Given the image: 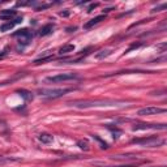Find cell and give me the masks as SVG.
<instances>
[{
  "label": "cell",
  "instance_id": "1",
  "mask_svg": "<svg viewBox=\"0 0 167 167\" xmlns=\"http://www.w3.org/2000/svg\"><path fill=\"white\" fill-rule=\"evenodd\" d=\"M75 108H94V107H120L124 106V101H114V99H85V101H75L69 103Z\"/></svg>",
  "mask_w": 167,
  "mask_h": 167
},
{
  "label": "cell",
  "instance_id": "2",
  "mask_svg": "<svg viewBox=\"0 0 167 167\" xmlns=\"http://www.w3.org/2000/svg\"><path fill=\"white\" fill-rule=\"evenodd\" d=\"M165 140L158 136H150V137H144V138H135L132 140V144L140 146H145V148H158L165 145Z\"/></svg>",
  "mask_w": 167,
  "mask_h": 167
},
{
  "label": "cell",
  "instance_id": "3",
  "mask_svg": "<svg viewBox=\"0 0 167 167\" xmlns=\"http://www.w3.org/2000/svg\"><path fill=\"white\" fill-rule=\"evenodd\" d=\"M72 92V89H39L38 94L42 98H48V99H55L59 97H63L64 94Z\"/></svg>",
  "mask_w": 167,
  "mask_h": 167
},
{
  "label": "cell",
  "instance_id": "4",
  "mask_svg": "<svg viewBox=\"0 0 167 167\" xmlns=\"http://www.w3.org/2000/svg\"><path fill=\"white\" fill-rule=\"evenodd\" d=\"M76 79H79V77H77V75H75V73H60V75L46 77V79H44V82H47V84H59V82H64V81L76 80Z\"/></svg>",
  "mask_w": 167,
  "mask_h": 167
},
{
  "label": "cell",
  "instance_id": "5",
  "mask_svg": "<svg viewBox=\"0 0 167 167\" xmlns=\"http://www.w3.org/2000/svg\"><path fill=\"white\" fill-rule=\"evenodd\" d=\"M149 129H157V131H166L167 125L166 124H136L132 128L133 132H138V131H149Z\"/></svg>",
  "mask_w": 167,
  "mask_h": 167
},
{
  "label": "cell",
  "instance_id": "6",
  "mask_svg": "<svg viewBox=\"0 0 167 167\" xmlns=\"http://www.w3.org/2000/svg\"><path fill=\"white\" fill-rule=\"evenodd\" d=\"M166 108L162 107H154V106H149V107H144L137 111L138 116H150V115H157V114H165Z\"/></svg>",
  "mask_w": 167,
  "mask_h": 167
},
{
  "label": "cell",
  "instance_id": "7",
  "mask_svg": "<svg viewBox=\"0 0 167 167\" xmlns=\"http://www.w3.org/2000/svg\"><path fill=\"white\" fill-rule=\"evenodd\" d=\"M13 37H18L20 38V44L22 43L24 46H27V44L31 42L33 34L27 29H22V30H18V31L13 33Z\"/></svg>",
  "mask_w": 167,
  "mask_h": 167
},
{
  "label": "cell",
  "instance_id": "8",
  "mask_svg": "<svg viewBox=\"0 0 167 167\" xmlns=\"http://www.w3.org/2000/svg\"><path fill=\"white\" fill-rule=\"evenodd\" d=\"M104 18H106V14H101V16H97V17H94V18H92L89 22H86L85 25H84V29H90L92 26H94V25H97V24H99L101 21H104Z\"/></svg>",
  "mask_w": 167,
  "mask_h": 167
},
{
  "label": "cell",
  "instance_id": "9",
  "mask_svg": "<svg viewBox=\"0 0 167 167\" xmlns=\"http://www.w3.org/2000/svg\"><path fill=\"white\" fill-rule=\"evenodd\" d=\"M50 60H52V55H51V52H50V51H46L43 55H41L38 59H35L33 63H34L35 65H38V64H43L46 62H50Z\"/></svg>",
  "mask_w": 167,
  "mask_h": 167
},
{
  "label": "cell",
  "instance_id": "10",
  "mask_svg": "<svg viewBox=\"0 0 167 167\" xmlns=\"http://www.w3.org/2000/svg\"><path fill=\"white\" fill-rule=\"evenodd\" d=\"M54 24H47V25H44L42 29L39 30V35L41 37H46V35H50L51 33L54 31Z\"/></svg>",
  "mask_w": 167,
  "mask_h": 167
},
{
  "label": "cell",
  "instance_id": "11",
  "mask_svg": "<svg viewBox=\"0 0 167 167\" xmlns=\"http://www.w3.org/2000/svg\"><path fill=\"white\" fill-rule=\"evenodd\" d=\"M111 54H112V50H111V48H104V50H101L99 52H97V54H96V56H94V58H96L97 60H103L104 58L110 56Z\"/></svg>",
  "mask_w": 167,
  "mask_h": 167
},
{
  "label": "cell",
  "instance_id": "12",
  "mask_svg": "<svg viewBox=\"0 0 167 167\" xmlns=\"http://www.w3.org/2000/svg\"><path fill=\"white\" fill-rule=\"evenodd\" d=\"M16 16V10L13 9H4V10H0V18L3 20H9L10 17Z\"/></svg>",
  "mask_w": 167,
  "mask_h": 167
},
{
  "label": "cell",
  "instance_id": "13",
  "mask_svg": "<svg viewBox=\"0 0 167 167\" xmlns=\"http://www.w3.org/2000/svg\"><path fill=\"white\" fill-rule=\"evenodd\" d=\"M38 140H39L42 144H51L54 141V136L52 135H48V133H41L39 137H38Z\"/></svg>",
  "mask_w": 167,
  "mask_h": 167
},
{
  "label": "cell",
  "instance_id": "14",
  "mask_svg": "<svg viewBox=\"0 0 167 167\" xmlns=\"http://www.w3.org/2000/svg\"><path fill=\"white\" fill-rule=\"evenodd\" d=\"M17 93L20 94V96L25 99V101H33V98H34V96H33L31 92H27L25 90V89H20V90H17Z\"/></svg>",
  "mask_w": 167,
  "mask_h": 167
},
{
  "label": "cell",
  "instance_id": "15",
  "mask_svg": "<svg viewBox=\"0 0 167 167\" xmlns=\"http://www.w3.org/2000/svg\"><path fill=\"white\" fill-rule=\"evenodd\" d=\"M75 44H65V46H63L62 48L59 50V54H69V52H73L75 51Z\"/></svg>",
  "mask_w": 167,
  "mask_h": 167
},
{
  "label": "cell",
  "instance_id": "16",
  "mask_svg": "<svg viewBox=\"0 0 167 167\" xmlns=\"http://www.w3.org/2000/svg\"><path fill=\"white\" fill-rule=\"evenodd\" d=\"M14 25H16V22L14 21H12V22H5V24H3L2 26H0V31H8V30H12L13 27H14Z\"/></svg>",
  "mask_w": 167,
  "mask_h": 167
},
{
  "label": "cell",
  "instance_id": "17",
  "mask_svg": "<svg viewBox=\"0 0 167 167\" xmlns=\"http://www.w3.org/2000/svg\"><path fill=\"white\" fill-rule=\"evenodd\" d=\"M112 159H138L137 155H112Z\"/></svg>",
  "mask_w": 167,
  "mask_h": 167
},
{
  "label": "cell",
  "instance_id": "18",
  "mask_svg": "<svg viewBox=\"0 0 167 167\" xmlns=\"http://www.w3.org/2000/svg\"><path fill=\"white\" fill-rule=\"evenodd\" d=\"M17 161H21V159L20 158H7V157L0 155V165H4V163H8V162H17Z\"/></svg>",
  "mask_w": 167,
  "mask_h": 167
},
{
  "label": "cell",
  "instance_id": "19",
  "mask_svg": "<svg viewBox=\"0 0 167 167\" xmlns=\"http://www.w3.org/2000/svg\"><path fill=\"white\" fill-rule=\"evenodd\" d=\"M77 146L82 150H89V142L86 140H80V141H77Z\"/></svg>",
  "mask_w": 167,
  "mask_h": 167
},
{
  "label": "cell",
  "instance_id": "20",
  "mask_svg": "<svg viewBox=\"0 0 167 167\" xmlns=\"http://www.w3.org/2000/svg\"><path fill=\"white\" fill-rule=\"evenodd\" d=\"M166 7H167V4H161V5H158V7H155V8H153V9H152V13H155V12H162L163 9H166Z\"/></svg>",
  "mask_w": 167,
  "mask_h": 167
},
{
  "label": "cell",
  "instance_id": "21",
  "mask_svg": "<svg viewBox=\"0 0 167 167\" xmlns=\"http://www.w3.org/2000/svg\"><path fill=\"white\" fill-rule=\"evenodd\" d=\"M50 5H51V4H42V5H39V7H37V8H35V10H42V9H47V8H50Z\"/></svg>",
  "mask_w": 167,
  "mask_h": 167
},
{
  "label": "cell",
  "instance_id": "22",
  "mask_svg": "<svg viewBox=\"0 0 167 167\" xmlns=\"http://www.w3.org/2000/svg\"><path fill=\"white\" fill-rule=\"evenodd\" d=\"M141 44H142V43H136V44H132V46H131L129 48H128V51H127V52H129V51H131V50H135V48H138V47H140V46H141Z\"/></svg>",
  "mask_w": 167,
  "mask_h": 167
},
{
  "label": "cell",
  "instance_id": "23",
  "mask_svg": "<svg viewBox=\"0 0 167 167\" xmlns=\"http://www.w3.org/2000/svg\"><path fill=\"white\" fill-rule=\"evenodd\" d=\"M71 14V12L68 9H65V10H63V12H60V16H62V17H68V16Z\"/></svg>",
  "mask_w": 167,
  "mask_h": 167
},
{
  "label": "cell",
  "instance_id": "24",
  "mask_svg": "<svg viewBox=\"0 0 167 167\" xmlns=\"http://www.w3.org/2000/svg\"><path fill=\"white\" fill-rule=\"evenodd\" d=\"M97 7H98V4H97V3H94V4H92V5H90V7H89V8H88V12H92V10H93L94 8H97Z\"/></svg>",
  "mask_w": 167,
  "mask_h": 167
},
{
  "label": "cell",
  "instance_id": "25",
  "mask_svg": "<svg viewBox=\"0 0 167 167\" xmlns=\"http://www.w3.org/2000/svg\"><path fill=\"white\" fill-rule=\"evenodd\" d=\"M112 167H135L133 165H121V166H112Z\"/></svg>",
  "mask_w": 167,
  "mask_h": 167
},
{
  "label": "cell",
  "instance_id": "26",
  "mask_svg": "<svg viewBox=\"0 0 167 167\" xmlns=\"http://www.w3.org/2000/svg\"><path fill=\"white\" fill-rule=\"evenodd\" d=\"M14 22H16V24H21V22H22V17H17V18L14 20Z\"/></svg>",
  "mask_w": 167,
  "mask_h": 167
},
{
  "label": "cell",
  "instance_id": "27",
  "mask_svg": "<svg viewBox=\"0 0 167 167\" xmlns=\"http://www.w3.org/2000/svg\"><path fill=\"white\" fill-rule=\"evenodd\" d=\"M4 56H5V54H4V52H3V54H0V59H3Z\"/></svg>",
  "mask_w": 167,
  "mask_h": 167
}]
</instances>
